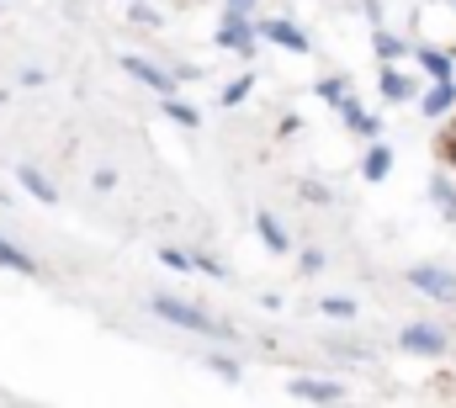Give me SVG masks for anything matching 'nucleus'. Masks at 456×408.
I'll use <instances>...</instances> for the list:
<instances>
[{"instance_id": "1", "label": "nucleus", "mask_w": 456, "mask_h": 408, "mask_svg": "<svg viewBox=\"0 0 456 408\" xmlns=\"http://www.w3.org/2000/svg\"><path fill=\"white\" fill-rule=\"evenodd\" d=\"M149 313H154L159 323L181 329V334H218V318H213L208 307L186 303V298H170V292H154V298H149Z\"/></svg>"}, {"instance_id": "2", "label": "nucleus", "mask_w": 456, "mask_h": 408, "mask_svg": "<svg viewBox=\"0 0 456 408\" xmlns=\"http://www.w3.org/2000/svg\"><path fill=\"white\" fill-rule=\"evenodd\" d=\"M213 43H218L224 53L255 59V48H260V21H255V16H244V11H224V21H218Z\"/></svg>"}, {"instance_id": "3", "label": "nucleus", "mask_w": 456, "mask_h": 408, "mask_svg": "<svg viewBox=\"0 0 456 408\" xmlns=\"http://www.w3.org/2000/svg\"><path fill=\"white\" fill-rule=\"evenodd\" d=\"M419 80H430V75H425V69L409 75L403 64H382V69H377V96H382L387 106H414L419 102V91H425Z\"/></svg>"}, {"instance_id": "4", "label": "nucleus", "mask_w": 456, "mask_h": 408, "mask_svg": "<svg viewBox=\"0 0 456 408\" xmlns=\"http://www.w3.org/2000/svg\"><path fill=\"white\" fill-rule=\"evenodd\" d=\"M398 350H409V355H425V361H441L446 350H452V334L441 329V323H403L398 329Z\"/></svg>"}, {"instance_id": "5", "label": "nucleus", "mask_w": 456, "mask_h": 408, "mask_svg": "<svg viewBox=\"0 0 456 408\" xmlns=\"http://www.w3.org/2000/svg\"><path fill=\"white\" fill-rule=\"evenodd\" d=\"M255 21H260V37H265L271 48L297 53V59H308V53H314V37H308L292 16H255Z\"/></svg>"}, {"instance_id": "6", "label": "nucleus", "mask_w": 456, "mask_h": 408, "mask_svg": "<svg viewBox=\"0 0 456 408\" xmlns=\"http://www.w3.org/2000/svg\"><path fill=\"white\" fill-rule=\"evenodd\" d=\"M403 282H409L419 298H430V303H456V271L452 265H409Z\"/></svg>"}, {"instance_id": "7", "label": "nucleus", "mask_w": 456, "mask_h": 408, "mask_svg": "<svg viewBox=\"0 0 456 408\" xmlns=\"http://www.w3.org/2000/svg\"><path fill=\"white\" fill-rule=\"evenodd\" d=\"M117 64H122V75H133V80L149 86L154 96H175V86H181L175 69H165V64H154V59H143V53H122Z\"/></svg>"}, {"instance_id": "8", "label": "nucleus", "mask_w": 456, "mask_h": 408, "mask_svg": "<svg viewBox=\"0 0 456 408\" xmlns=\"http://www.w3.org/2000/svg\"><path fill=\"white\" fill-rule=\"evenodd\" d=\"M393 165H398V154H393L382 138H366V149H361V159H355V175H361L366 186H382V181L393 175Z\"/></svg>"}, {"instance_id": "9", "label": "nucleus", "mask_w": 456, "mask_h": 408, "mask_svg": "<svg viewBox=\"0 0 456 408\" xmlns=\"http://www.w3.org/2000/svg\"><path fill=\"white\" fill-rule=\"evenodd\" d=\"M287 393L303 398V404H345V398H350L345 382H335V377H292Z\"/></svg>"}, {"instance_id": "10", "label": "nucleus", "mask_w": 456, "mask_h": 408, "mask_svg": "<svg viewBox=\"0 0 456 408\" xmlns=\"http://www.w3.org/2000/svg\"><path fill=\"white\" fill-rule=\"evenodd\" d=\"M419 117L425 122H441V117H452L456 111V80H425V91H419Z\"/></svg>"}, {"instance_id": "11", "label": "nucleus", "mask_w": 456, "mask_h": 408, "mask_svg": "<svg viewBox=\"0 0 456 408\" xmlns=\"http://www.w3.org/2000/svg\"><path fill=\"white\" fill-rule=\"evenodd\" d=\"M335 111H340V122L355 133V138H382V117H377L371 106H361V96H355V91H350Z\"/></svg>"}, {"instance_id": "12", "label": "nucleus", "mask_w": 456, "mask_h": 408, "mask_svg": "<svg viewBox=\"0 0 456 408\" xmlns=\"http://www.w3.org/2000/svg\"><path fill=\"white\" fill-rule=\"evenodd\" d=\"M414 64H419L430 80H456V53L446 43H414Z\"/></svg>"}, {"instance_id": "13", "label": "nucleus", "mask_w": 456, "mask_h": 408, "mask_svg": "<svg viewBox=\"0 0 456 408\" xmlns=\"http://www.w3.org/2000/svg\"><path fill=\"white\" fill-rule=\"evenodd\" d=\"M255 233H260V244H265L271 255H287V249H292V233H287V223H281L271 207L255 212Z\"/></svg>"}, {"instance_id": "14", "label": "nucleus", "mask_w": 456, "mask_h": 408, "mask_svg": "<svg viewBox=\"0 0 456 408\" xmlns=\"http://www.w3.org/2000/svg\"><path fill=\"white\" fill-rule=\"evenodd\" d=\"M371 53H377L382 64H403V59L414 53V43H409V37H398L393 27H371Z\"/></svg>"}, {"instance_id": "15", "label": "nucleus", "mask_w": 456, "mask_h": 408, "mask_svg": "<svg viewBox=\"0 0 456 408\" xmlns=\"http://www.w3.org/2000/svg\"><path fill=\"white\" fill-rule=\"evenodd\" d=\"M425 192H430V207H436L441 217H452V223H456V170H452V165H446V170H436Z\"/></svg>"}, {"instance_id": "16", "label": "nucleus", "mask_w": 456, "mask_h": 408, "mask_svg": "<svg viewBox=\"0 0 456 408\" xmlns=\"http://www.w3.org/2000/svg\"><path fill=\"white\" fill-rule=\"evenodd\" d=\"M16 186H21L27 197H37L43 207H53V202H59V186H53V181H48V175H43L37 165H16Z\"/></svg>"}, {"instance_id": "17", "label": "nucleus", "mask_w": 456, "mask_h": 408, "mask_svg": "<svg viewBox=\"0 0 456 408\" xmlns=\"http://www.w3.org/2000/svg\"><path fill=\"white\" fill-rule=\"evenodd\" d=\"M0 271H16V276H37V260L16 244V239H5L0 233Z\"/></svg>"}, {"instance_id": "18", "label": "nucleus", "mask_w": 456, "mask_h": 408, "mask_svg": "<svg viewBox=\"0 0 456 408\" xmlns=\"http://www.w3.org/2000/svg\"><path fill=\"white\" fill-rule=\"evenodd\" d=\"M159 111H165L175 127H197V122H202V111L191 102H181V96H159Z\"/></svg>"}, {"instance_id": "19", "label": "nucleus", "mask_w": 456, "mask_h": 408, "mask_svg": "<svg viewBox=\"0 0 456 408\" xmlns=\"http://www.w3.org/2000/svg\"><path fill=\"white\" fill-rule=\"evenodd\" d=\"M255 80H260V75H249V69H244V75H233V80H228L224 91H218V102H224V111H228V106H244V102H249Z\"/></svg>"}, {"instance_id": "20", "label": "nucleus", "mask_w": 456, "mask_h": 408, "mask_svg": "<svg viewBox=\"0 0 456 408\" xmlns=\"http://www.w3.org/2000/svg\"><path fill=\"white\" fill-rule=\"evenodd\" d=\"M127 21H133V27L159 32V27H165V11H159V5H149V0H127Z\"/></svg>"}, {"instance_id": "21", "label": "nucleus", "mask_w": 456, "mask_h": 408, "mask_svg": "<svg viewBox=\"0 0 456 408\" xmlns=\"http://www.w3.org/2000/svg\"><path fill=\"white\" fill-rule=\"evenodd\" d=\"M159 265H170V271L191 276V271H197V249H175V244H165V249H159Z\"/></svg>"}, {"instance_id": "22", "label": "nucleus", "mask_w": 456, "mask_h": 408, "mask_svg": "<svg viewBox=\"0 0 456 408\" xmlns=\"http://www.w3.org/2000/svg\"><path fill=\"white\" fill-rule=\"evenodd\" d=\"M314 96H319V102H330V106H340L345 96H350V80H345V75H324V80L314 86Z\"/></svg>"}, {"instance_id": "23", "label": "nucleus", "mask_w": 456, "mask_h": 408, "mask_svg": "<svg viewBox=\"0 0 456 408\" xmlns=\"http://www.w3.org/2000/svg\"><path fill=\"white\" fill-rule=\"evenodd\" d=\"M208 371H213V377H224V382H239V377H244V366H239L233 355H218V350L208 355Z\"/></svg>"}, {"instance_id": "24", "label": "nucleus", "mask_w": 456, "mask_h": 408, "mask_svg": "<svg viewBox=\"0 0 456 408\" xmlns=\"http://www.w3.org/2000/svg\"><path fill=\"white\" fill-rule=\"evenodd\" d=\"M297 197H303V202H314V207H330V202H335V192H330L324 181H297Z\"/></svg>"}, {"instance_id": "25", "label": "nucleus", "mask_w": 456, "mask_h": 408, "mask_svg": "<svg viewBox=\"0 0 456 408\" xmlns=\"http://www.w3.org/2000/svg\"><path fill=\"white\" fill-rule=\"evenodd\" d=\"M324 265H330V255H324V249H319V244H308V249H303V255H297V271H303V276H319V271H324Z\"/></svg>"}, {"instance_id": "26", "label": "nucleus", "mask_w": 456, "mask_h": 408, "mask_svg": "<svg viewBox=\"0 0 456 408\" xmlns=\"http://www.w3.org/2000/svg\"><path fill=\"white\" fill-rule=\"evenodd\" d=\"M324 318H355V298H319Z\"/></svg>"}, {"instance_id": "27", "label": "nucleus", "mask_w": 456, "mask_h": 408, "mask_svg": "<svg viewBox=\"0 0 456 408\" xmlns=\"http://www.w3.org/2000/svg\"><path fill=\"white\" fill-rule=\"evenodd\" d=\"M197 271H202V276H213V282H228V265H224V260H213L208 249H197Z\"/></svg>"}, {"instance_id": "28", "label": "nucleus", "mask_w": 456, "mask_h": 408, "mask_svg": "<svg viewBox=\"0 0 456 408\" xmlns=\"http://www.w3.org/2000/svg\"><path fill=\"white\" fill-rule=\"evenodd\" d=\"M16 86H27V91H37V86H48V75H43V69H21V75H16Z\"/></svg>"}, {"instance_id": "29", "label": "nucleus", "mask_w": 456, "mask_h": 408, "mask_svg": "<svg viewBox=\"0 0 456 408\" xmlns=\"http://www.w3.org/2000/svg\"><path fill=\"white\" fill-rule=\"evenodd\" d=\"M297 127H303V117H292V111H287V117H281V122H276V138H292V133H297Z\"/></svg>"}, {"instance_id": "30", "label": "nucleus", "mask_w": 456, "mask_h": 408, "mask_svg": "<svg viewBox=\"0 0 456 408\" xmlns=\"http://www.w3.org/2000/svg\"><path fill=\"white\" fill-rule=\"evenodd\" d=\"M91 186H96V192H112V186H117V170H96V175H91Z\"/></svg>"}, {"instance_id": "31", "label": "nucleus", "mask_w": 456, "mask_h": 408, "mask_svg": "<svg viewBox=\"0 0 456 408\" xmlns=\"http://www.w3.org/2000/svg\"><path fill=\"white\" fill-rule=\"evenodd\" d=\"M224 11H244V16H255V0H224Z\"/></svg>"}, {"instance_id": "32", "label": "nucleus", "mask_w": 456, "mask_h": 408, "mask_svg": "<svg viewBox=\"0 0 456 408\" xmlns=\"http://www.w3.org/2000/svg\"><path fill=\"white\" fill-rule=\"evenodd\" d=\"M452 127H456V122H452Z\"/></svg>"}]
</instances>
